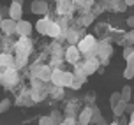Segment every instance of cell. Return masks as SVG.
<instances>
[{
  "mask_svg": "<svg viewBox=\"0 0 134 125\" xmlns=\"http://www.w3.org/2000/svg\"><path fill=\"white\" fill-rule=\"evenodd\" d=\"M95 46H97V39L94 35H85L78 41L76 48H78L80 55H83L85 58H92V56H95Z\"/></svg>",
  "mask_w": 134,
  "mask_h": 125,
  "instance_id": "obj_1",
  "label": "cell"
},
{
  "mask_svg": "<svg viewBox=\"0 0 134 125\" xmlns=\"http://www.w3.org/2000/svg\"><path fill=\"white\" fill-rule=\"evenodd\" d=\"M9 20L16 21V23L23 20V4L20 0H13V4L9 7Z\"/></svg>",
  "mask_w": 134,
  "mask_h": 125,
  "instance_id": "obj_2",
  "label": "cell"
},
{
  "mask_svg": "<svg viewBox=\"0 0 134 125\" xmlns=\"http://www.w3.org/2000/svg\"><path fill=\"white\" fill-rule=\"evenodd\" d=\"M99 65H100V62L95 56H92V58H87L85 62H81V67H83V72L87 74V78L88 76H92V74L99 69Z\"/></svg>",
  "mask_w": 134,
  "mask_h": 125,
  "instance_id": "obj_3",
  "label": "cell"
},
{
  "mask_svg": "<svg viewBox=\"0 0 134 125\" xmlns=\"http://www.w3.org/2000/svg\"><path fill=\"white\" fill-rule=\"evenodd\" d=\"M16 33H18V35H21L23 39H25V37H28V35L32 33V23H30V21H27V20L18 21V23H16Z\"/></svg>",
  "mask_w": 134,
  "mask_h": 125,
  "instance_id": "obj_4",
  "label": "cell"
},
{
  "mask_svg": "<svg viewBox=\"0 0 134 125\" xmlns=\"http://www.w3.org/2000/svg\"><path fill=\"white\" fill-rule=\"evenodd\" d=\"M0 33H5L7 37L14 35V33H16V21L2 20V23H0Z\"/></svg>",
  "mask_w": 134,
  "mask_h": 125,
  "instance_id": "obj_5",
  "label": "cell"
},
{
  "mask_svg": "<svg viewBox=\"0 0 134 125\" xmlns=\"http://www.w3.org/2000/svg\"><path fill=\"white\" fill-rule=\"evenodd\" d=\"M80 58H81V55H80V51H78V48H76V46H69L65 49V60L69 62V64L76 65V64L80 62Z\"/></svg>",
  "mask_w": 134,
  "mask_h": 125,
  "instance_id": "obj_6",
  "label": "cell"
},
{
  "mask_svg": "<svg viewBox=\"0 0 134 125\" xmlns=\"http://www.w3.org/2000/svg\"><path fill=\"white\" fill-rule=\"evenodd\" d=\"M49 5H48L46 0H34L32 2V7H30V11L34 14H46Z\"/></svg>",
  "mask_w": 134,
  "mask_h": 125,
  "instance_id": "obj_7",
  "label": "cell"
},
{
  "mask_svg": "<svg viewBox=\"0 0 134 125\" xmlns=\"http://www.w3.org/2000/svg\"><path fill=\"white\" fill-rule=\"evenodd\" d=\"M34 72H35V76H37V79H39V81H42V83L49 81L51 71H49V67H48V65H41V67H37V69H34Z\"/></svg>",
  "mask_w": 134,
  "mask_h": 125,
  "instance_id": "obj_8",
  "label": "cell"
},
{
  "mask_svg": "<svg viewBox=\"0 0 134 125\" xmlns=\"http://www.w3.org/2000/svg\"><path fill=\"white\" fill-rule=\"evenodd\" d=\"M62 79H64V71L62 69H53L51 71V76H49V81L57 88H62Z\"/></svg>",
  "mask_w": 134,
  "mask_h": 125,
  "instance_id": "obj_9",
  "label": "cell"
},
{
  "mask_svg": "<svg viewBox=\"0 0 134 125\" xmlns=\"http://www.w3.org/2000/svg\"><path fill=\"white\" fill-rule=\"evenodd\" d=\"M0 67H5V69L14 67V58L11 53H2L0 55Z\"/></svg>",
  "mask_w": 134,
  "mask_h": 125,
  "instance_id": "obj_10",
  "label": "cell"
},
{
  "mask_svg": "<svg viewBox=\"0 0 134 125\" xmlns=\"http://www.w3.org/2000/svg\"><path fill=\"white\" fill-rule=\"evenodd\" d=\"M90 120H92V109H90V107H85V109L81 111L78 122H80V125H88Z\"/></svg>",
  "mask_w": 134,
  "mask_h": 125,
  "instance_id": "obj_11",
  "label": "cell"
},
{
  "mask_svg": "<svg viewBox=\"0 0 134 125\" xmlns=\"http://www.w3.org/2000/svg\"><path fill=\"white\" fill-rule=\"evenodd\" d=\"M46 35H49V37H58V35H62L60 33V25L55 23V21H49L48 30H46Z\"/></svg>",
  "mask_w": 134,
  "mask_h": 125,
  "instance_id": "obj_12",
  "label": "cell"
},
{
  "mask_svg": "<svg viewBox=\"0 0 134 125\" xmlns=\"http://www.w3.org/2000/svg\"><path fill=\"white\" fill-rule=\"evenodd\" d=\"M49 18H42V20H39L37 23H35V30L41 33V35H46V30H48V25H49Z\"/></svg>",
  "mask_w": 134,
  "mask_h": 125,
  "instance_id": "obj_13",
  "label": "cell"
},
{
  "mask_svg": "<svg viewBox=\"0 0 134 125\" xmlns=\"http://www.w3.org/2000/svg\"><path fill=\"white\" fill-rule=\"evenodd\" d=\"M124 78L125 79L134 78V56L127 58V67H125V71H124Z\"/></svg>",
  "mask_w": 134,
  "mask_h": 125,
  "instance_id": "obj_14",
  "label": "cell"
},
{
  "mask_svg": "<svg viewBox=\"0 0 134 125\" xmlns=\"http://www.w3.org/2000/svg\"><path fill=\"white\" fill-rule=\"evenodd\" d=\"M131 90H132V88H131L129 85H125V86L120 90V100H122V102L129 104V100H131Z\"/></svg>",
  "mask_w": 134,
  "mask_h": 125,
  "instance_id": "obj_15",
  "label": "cell"
},
{
  "mask_svg": "<svg viewBox=\"0 0 134 125\" xmlns=\"http://www.w3.org/2000/svg\"><path fill=\"white\" fill-rule=\"evenodd\" d=\"M80 33L81 32H78V30H71L69 35H65L67 41H69V46H76V42L80 41Z\"/></svg>",
  "mask_w": 134,
  "mask_h": 125,
  "instance_id": "obj_16",
  "label": "cell"
},
{
  "mask_svg": "<svg viewBox=\"0 0 134 125\" xmlns=\"http://www.w3.org/2000/svg\"><path fill=\"white\" fill-rule=\"evenodd\" d=\"M125 109H127V104L120 100L116 106H113V115H115V116H122V115L125 113Z\"/></svg>",
  "mask_w": 134,
  "mask_h": 125,
  "instance_id": "obj_17",
  "label": "cell"
},
{
  "mask_svg": "<svg viewBox=\"0 0 134 125\" xmlns=\"http://www.w3.org/2000/svg\"><path fill=\"white\" fill-rule=\"evenodd\" d=\"M71 83H72V72H67V71H64V79H62V86H69V88H71Z\"/></svg>",
  "mask_w": 134,
  "mask_h": 125,
  "instance_id": "obj_18",
  "label": "cell"
},
{
  "mask_svg": "<svg viewBox=\"0 0 134 125\" xmlns=\"http://www.w3.org/2000/svg\"><path fill=\"white\" fill-rule=\"evenodd\" d=\"M118 102H120V92H113V93H111V97H109V104H111V107L116 106Z\"/></svg>",
  "mask_w": 134,
  "mask_h": 125,
  "instance_id": "obj_19",
  "label": "cell"
},
{
  "mask_svg": "<svg viewBox=\"0 0 134 125\" xmlns=\"http://www.w3.org/2000/svg\"><path fill=\"white\" fill-rule=\"evenodd\" d=\"M9 107H11V100H9V99L0 100V113H5Z\"/></svg>",
  "mask_w": 134,
  "mask_h": 125,
  "instance_id": "obj_20",
  "label": "cell"
},
{
  "mask_svg": "<svg viewBox=\"0 0 134 125\" xmlns=\"http://www.w3.org/2000/svg\"><path fill=\"white\" fill-rule=\"evenodd\" d=\"M60 125H76V118H72V116H67V118H64L60 122Z\"/></svg>",
  "mask_w": 134,
  "mask_h": 125,
  "instance_id": "obj_21",
  "label": "cell"
},
{
  "mask_svg": "<svg viewBox=\"0 0 134 125\" xmlns=\"http://www.w3.org/2000/svg\"><path fill=\"white\" fill-rule=\"evenodd\" d=\"M124 56H125V60L131 58V56H134V48L132 46H127V48H125V51H124Z\"/></svg>",
  "mask_w": 134,
  "mask_h": 125,
  "instance_id": "obj_22",
  "label": "cell"
},
{
  "mask_svg": "<svg viewBox=\"0 0 134 125\" xmlns=\"http://www.w3.org/2000/svg\"><path fill=\"white\" fill-rule=\"evenodd\" d=\"M39 125H51L49 116H41V118H39Z\"/></svg>",
  "mask_w": 134,
  "mask_h": 125,
  "instance_id": "obj_23",
  "label": "cell"
},
{
  "mask_svg": "<svg viewBox=\"0 0 134 125\" xmlns=\"http://www.w3.org/2000/svg\"><path fill=\"white\" fill-rule=\"evenodd\" d=\"M127 25H129V26H134V16L127 18Z\"/></svg>",
  "mask_w": 134,
  "mask_h": 125,
  "instance_id": "obj_24",
  "label": "cell"
},
{
  "mask_svg": "<svg viewBox=\"0 0 134 125\" xmlns=\"http://www.w3.org/2000/svg\"><path fill=\"white\" fill-rule=\"evenodd\" d=\"M2 20H4V18H2V5H0V23H2Z\"/></svg>",
  "mask_w": 134,
  "mask_h": 125,
  "instance_id": "obj_25",
  "label": "cell"
},
{
  "mask_svg": "<svg viewBox=\"0 0 134 125\" xmlns=\"http://www.w3.org/2000/svg\"><path fill=\"white\" fill-rule=\"evenodd\" d=\"M109 125H118V123H116V122H113V123H109Z\"/></svg>",
  "mask_w": 134,
  "mask_h": 125,
  "instance_id": "obj_26",
  "label": "cell"
},
{
  "mask_svg": "<svg viewBox=\"0 0 134 125\" xmlns=\"http://www.w3.org/2000/svg\"><path fill=\"white\" fill-rule=\"evenodd\" d=\"M0 42H2V33H0Z\"/></svg>",
  "mask_w": 134,
  "mask_h": 125,
  "instance_id": "obj_27",
  "label": "cell"
}]
</instances>
